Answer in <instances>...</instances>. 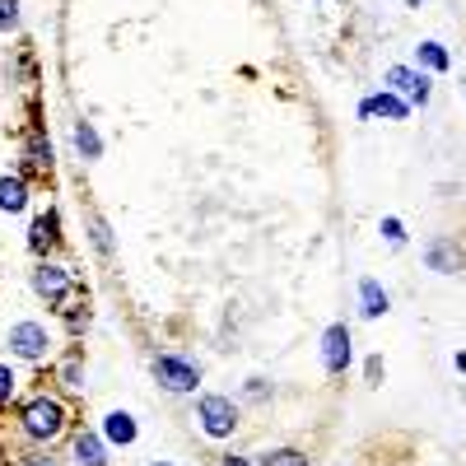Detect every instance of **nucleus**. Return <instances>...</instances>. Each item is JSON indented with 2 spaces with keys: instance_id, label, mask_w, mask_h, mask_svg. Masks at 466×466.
<instances>
[{
  "instance_id": "f8f14e48",
  "label": "nucleus",
  "mask_w": 466,
  "mask_h": 466,
  "mask_svg": "<svg viewBox=\"0 0 466 466\" xmlns=\"http://www.w3.org/2000/svg\"><path fill=\"white\" fill-rule=\"evenodd\" d=\"M52 243H56V210L37 215V219H33V228H28V248H33L37 257H43Z\"/></svg>"
},
{
  "instance_id": "a211bd4d",
  "label": "nucleus",
  "mask_w": 466,
  "mask_h": 466,
  "mask_svg": "<svg viewBox=\"0 0 466 466\" xmlns=\"http://www.w3.org/2000/svg\"><path fill=\"white\" fill-rule=\"evenodd\" d=\"M415 56H420L424 70H448V52H443V43H420Z\"/></svg>"
},
{
  "instance_id": "0eeeda50",
  "label": "nucleus",
  "mask_w": 466,
  "mask_h": 466,
  "mask_svg": "<svg viewBox=\"0 0 466 466\" xmlns=\"http://www.w3.org/2000/svg\"><path fill=\"white\" fill-rule=\"evenodd\" d=\"M424 266L439 270V276H457V270L466 266V252L457 248L452 233H443V238H434L430 248H424Z\"/></svg>"
},
{
  "instance_id": "bb28decb",
  "label": "nucleus",
  "mask_w": 466,
  "mask_h": 466,
  "mask_svg": "<svg viewBox=\"0 0 466 466\" xmlns=\"http://www.w3.org/2000/svg\"><path fill=\"white\" fill-rule=\"evenodd\" d=\"M461 85H466V80H461Z\"/></svg>"
},
{
  "instance_id": "412c9836",
  "label": "nucleus",
  "mask_w": 466,
  "mask_h": 466,
  "mask_svg": "<svg viewBox=\"0 0 466 466\" xmlns=\"http://www.w3.org/2000/svg\"><path fill=\"white\" fill-rule=\"evenodd\" d=\"M382 238L392 243V248H401V243H406V228H401V219H397V215H387V219H382Z\"/></svg>"
},
{
  "instance_id": "423d86ee",
  "label": "nucleus",
  "mask_w": 466,
  "mask_h": 466,
  "mask_svg": "<svg viewBox=\"0 0 466 466\" xmlns=\"http://www.w3.org/2000/svg\"><path fill=\"white\" fill-rule=\"evenodd\" d=\"M322 369H327L331 378H340V373L350 369V327H345V322L327 327V336H322Z\"/></svg>"
},
{
  "instance_id": "9d476101",
  "label": "nucleus",
  "mask_w": 466,
  "mask_h": 466,
  "mask_svg": "<svg viewBox=\"0 0 466 466\" xmlns=\"http://www.w3.org/2000/svg\"><path fill=\"white\" fill-rule=\"evenodd\" d=\"M70 466H107V448L98 434H75L70 443Z\"/></svg>"
},
{
  "instance_id": "b1692460",
  "label": "nucleus",
  "mask_w": 466,
  "mask_h": 466,
  "mask_svg": "<svg viewBox=\"0 0 466 466\" xmlns=\"http://www.w3.org/2000/svg\"><path fill=\"white\" fill-rule=\"evenodd\" d=\"M19 466H56V461H52L47 452H24V457H19Z\"/></svg>"
},
{
  "instance_id": "7ed1b4c3",
  "label": "nucleus",
  "mask_w": 466,
  "mask_h": 466,
  "mask_svg": "<svg viewBox=\"0 0 466 466\" xmlns=\"http://www.w3.org/2000/svg\"><path fill=\"white\" fill-rule=\"evenodd\" d=\"M154 378H159L164 392H197L201 369L191 360H182V355H159V360H154Z\"/></svg>"
},
{
  "instance_id": "dca6fc26",
  "label": "nucleus",
  "mask_w": 466,
  "mask_h": 466,
  "mask_svg": "<svg viewBox=\"0 0 466 466\" xmlns=\"http://www.w3.org/2000/svg\"><path fill=\"white\" fill-rule=\"evenodd\" d=\"M75 149H80L85 159H98V154H103V140H98L94 122H75Z\"/></svg>"
},
{
  "instance_id": "5701e85b",
  "label": "nucleus",
  "mask_w": 466,
  "mask_h": 466,
  "mask_svg": "<svg viewBox=\"0 0 466 466\" xmlns=\"http://www.w3.org/2000/svg\"><path fill=\"white\" fill-rule=\"evenodd\" d=\"M61 378H66L70 387H85V382H80V360H66V364H61Z\"/></svg>"
},
{
  "instance_id": "ddd939ff",
  "label": "nucleus",
  "mask_w": 466,
  "mask_h": 466,
  "mask_svg": "<svg viewBox=\"0 0 466 466\" xmlns=\"http://www.w3.org/2000/svg\"><path fill=\"white\" fill-rule=\"evenodd\" d=\"M24 206H28V182L24 177H0V210L19 215Z\"/></svg>"
},
{
  "instance_id": "393cba45",
  "label": "nucleus",
  "mask_w": 466,
  "mask_h": 466,
  "mask_svg": "<svg viewBox=\"0 0 466 466\" xmlns=\"http://www.w3.org/2000/svg\"><path fill=\"white\" fill-rule=\"evenodd\" d=\"M219 466H252V461H248V457H224Z\"/></svg>"
},
{
  "instance_id": "6e6552de",
  "label": "nucleus",
  "mask_w": 466,
  "mask_h": 466,
  "mask_svg": "<svg viewBox=\"0 0 466 466\" xmlns=\"http://www.w3.org/2000/svg\"><path fill=\"white\" fill-rule=\"evenodd\" d=\"M387 85H392V94H406L410 103H430V75H424V70L392 66V70H387Z\"/></svg>"
},
{
  "instance_id": "6ab92c4d",
  "label": "nucleus",
  "mask_w": 466,
  "mask_h": 466,
  "mask_svg": "<svg viewBox=\"0 0 466 466\" xmlns=\"http://www.w3.org/2000/svg\"><path fill=\"white\" fill-rule=\"evenodd\" d=\"M89 238H94V248H98V257H112V233H107V224H103V215H89Z\"/></svg>"
},
{
  "instance_id": "f3484780",
  "label": "nucleus",
  "mask_w": 466,
  "mask_h": 466,
  "mask_svg": "<svg viewBox=\"0 0 466 466\" xmlns=\"http://www.w3.org/2000/svg\"><path fill=\"white\" fill-rule=\"evenodd\" d=\"M257 466H313V461H308V452H299V448H276V452H266Z\"/></svg>"
},
{
  "instance_id": "aec40b11",
  "label": "nucleus",
  "mask_w": 466,
  "mask_h": 466,
  "mask_svg": "<svg viewBox=\"0 0 466 466\" xmlns=\"http://www.w3.org/2000/svg\"><path fill=\"white\" fill-rule=\"evenodd\" d=\"M15 392H19L15 369H10V364H0V406H10V401H15Z\"/></svg>"
},
{
  "instance_id": "39448f33",
  "label": "nucleus",
  "mask_w": 466,
  "mask_h": 466,
  "mask_svg": "<svg viewBox=\"0 0 466 466\" xmlns=\"http://www.w3.org/2000/svg\"><path fill=\"white\" fill-rule=\"evenodd\" d=\"M47 345H52V336H47L43 322H15L10 327V350H15L19 360H43Z\"/></svg>"
},
{
  "instance_id": "4468645a",
  "label": "nucleus",
  "mask_w": 466,
  "mask_h": 466,
  "mask_svg": "<svg viewBox=\"0 0 466 466\" xmlns=\"http://www.w3.org/2000/svg\"><path fill=\"white\" fill-rule=\"evenodd\" d=\"M103 434H107V443H136V420L127 415V410H112L107 420H103Z\"/></svg>"
},
{
  "instance_id": "f257e3e1",
  "label": "nucleus",
  "mask_w": 466,
  "mask_h": 466,
  "mask_svg": "<svg viewBox=\"0 0 466 466\" xmlns=\"http://www.w3.org/2000/svg\"><path fill=\"white\" fill-rule=\"evenodd\" d=\"M19 424H24V434L33 439V443H52V439H61L66 434V406L56 401V397H33V401H24V410H19Z\"/></svg>"
},
{
  "instance_id": "1a4fd4ad",
  "label": "nucleus",
  "mask_w": 466,
  "mask_h": 466,
  "mask_svg": "<svg viewBox=\"0 0 466 466\" xmlns=\"http://www.w3.org/2000/svg\"><path fill=\"white\" fill-rule=\"evenodd\" d=\"M360 116H382V122H406V103L392 94V89H382L373 98L360 103Z\"/></svg>"
},
{
  "instance_id": "20e7f679",
  "label": "nucleus",
  "mask_w": 466,
  "mask_h": 466,
  "mask_svg": "<svg viewBox=\"0 0 466 466\" xmlns=\"http://www.w3.org/2000/svg\"><path fill=\"white\" fill-rule=\"evenodd\" d=\"M33 289L43 294L47 303H66V294L75 289V270H70V266H56V261H37Z\"/></svg>"
},
{
  "instance_id": "4be33fe9",
  "label": "nucleus",
  "mask_w": 466,
  "mask_h": 466,
  "mask_svg": "<svg viewBox=\"0 0 466 466\" xmlns=\"http://www.w3.org/2000/svg\"><path fill=\"white\" fill-rule=\"evenodd\" d=\"M19 24V0H0V33H10Z\"/></svg>"
},
{
  "instance_id": "a878e982",
  "label": "nucleus",
  "mask_w": 466,
  "mask_h": 466,
  "mask_svg": "<svg viewBox=\"0 0 466 466\" xmlns=\"http://www.w3.org/2000/svg\"><path fill=\"white\" fill-rule=\"evenodd\" d=\"M154 466H168V461H154Z\"/></svg>"
},
{
  "instance_id": "2eb2a0df",
  "label": "nucleus",
  "mask_w": 466,
  "mask_h": 466,
  "mask_svg": "<svg viewBox=\"0 0 466 466\" xmlns=\"http://www.w3.org/2000/svg\"><path fill=\"white\" fill-rule=\"evenodd\" d=\"M360 313L364 318H382L387 313V289L378 280H360Z\"/></svg>"
},
{
  "instance_id": "f03ea898",
  "label": "nucleus",
  "mask_w": 466,
  "mask_h": 466,
  "mask_svg": "<svg viewBox=\"0 0 466 466\" xmlns=\"http://www.w3.org/2000/svg\"><path fill=\"white\" fill-rule=\"evenodd\" d=\"M197 420H201V430L210 439H228L233 430H238V406H233L228 397H219V392H210V397L197 401Z\"/></svg>"
},
{
  "instance_id": "9b49d317",
  "label": "nucleus",
  "mask_w": 466,
  "mask_h": 466,
  "mask_svg": "<svg viewBox=\"0 0 466 466\" xmlns=\"http://www.w3.org/2000/svg\"><path fill=\"white\" fill-rule=\"evenodd\" d=\"M24 159H28V168L33 173H52V140H47V131L43 127H33L28 131V145H24Z\"/></svg>"
}]
</instances>
